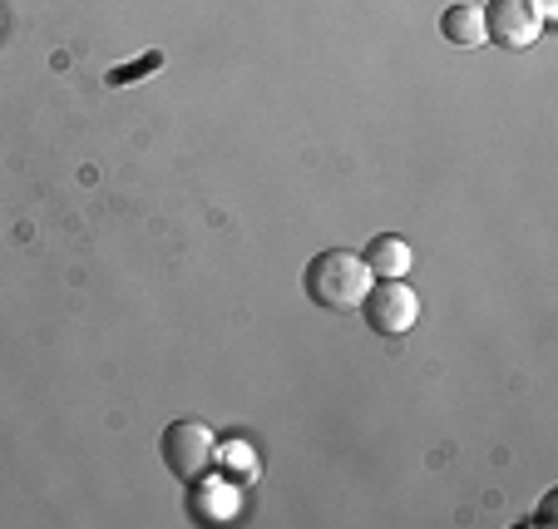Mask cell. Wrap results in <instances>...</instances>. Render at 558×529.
<instances>
[{
	"instance_id": "obj_1",
	"label": "cell",
	"mask_w": 558,
	"mask_h": 529,
	"mask_svg": "<svg viewBox=\"0 0 558 529\" xmlns=\"http://www.w3.org/2000/svg\"><path fill=\"white\" fill-rule=\"evenodd\" d=\"M306 282V297H312L322 312H361V302H366L371 292V267L361 263V253H351V248H327V253H316L312 263H306L302 273Z\"/></svg>"
},
{
	"instance_id": "obj_2",
	"label": "cell",
	"mask_w": 558,
	"mask_h": 529,
	"mask_svg": "<svg viewBox=\"0 0 558 529\" xmlns=\"http://www.w3.org/2000/svg\"><path fill=\"white\" fill-rule=\"evenodd\" d=\"M361 317L380 337H405L421 322V292L405 277H380V282H371L366 302H361Z\"/></svg>"
},
{
	"instance_id": "obj_3",
	"label": "cell",
	"mask_w": 558,
	"mask_h": 529,
	"mask_svg": "<svg viewBox=\"0 0 558 529\" xmlns=\"http://www.w3.org/2000/svg\"><path fill=\"white\" fill-rule=\"evenodd\" d=\"M213 445H218V435H213L203 421H173V425H163L158 450H163V466L189 485V480H198L203 470H213Z\"/></svg>"
},
{
	"instance_id": "obj_4",
	"label": "cell",
	"mask_w": 558,
	"mask_h": 529,
	"mask_svg": "<svg viewBox=\"0 0 558 529\" xmlns=\"http://www.w3.org/2000/svg\"><path fill=\"white\" fill-rule=\"evenodd\" d=\"M189 515L198 525H232L243 515V485L232 476H208L203 470L198 480H189Z\"/></svg>"
},
{
	"instance_id": "obj_5",
	"label": "cell",
	"mask_w": 558,
	"mask_h": 529,
	"mask_svg": "<svg viewBox=\"0 0 558 529\" xmlns=\"http://www.w3.org/2000/svg\"><path fill=\"white\" fill-rule=\"evenodd\" d=\"M538 31H544V21L534 15L529 0H489L485 5V35L505 50H529L538 40Z\"/></svg>"
},
{
	"instance_id": "obj_6",
	"label": "cell",
	"mask_w": 558,
	"mask_h": 529,
	"mask_svg": "<svg viewBox=\"0 0 558 529\" xmlns=\"http://www.w3.org/2000/svg\"><path fill=\"white\" fill-rule=\"evenodd\" d=\"M440 35H445L450 45H460V50L489 45V35H485V11H480L474 0H454V5H445V11H440Z\"/></svg>"
},
{
	"instance_id": "obj_7",
	"label": "cell",
	"mask_w": 558,
	"mask_h": 529,
	"mask_svg": "<svg viewBox=\"0 0 558 529\" xmlns=\"http://www.w3.org/2000/svg\"><path fill=\"white\" fill-rule=\"evenodd\" d=\"M213 466H218L222 476H232L238 485H253V480L263 476V456H257V445L247 441V435H228V441L213 445Z\"/></svg>"
},
{
	"instance_id": "obj_8",
	"label": "cell",
	"mask_w": 558,
	"mask_h": 529,
	"mask_svg": "<svg viewBox=\"0 0 558 529\" xmlns=\"http://www.w3.org/2000/svg\"><path fill=\"white\" fill-rule=\"evenodd\" d=\"M361 263L371 267V277H405L411 273V243H405L401 233H376L366 243V253H361Z\"/></svg>"
},
{
	"instance_id": "obj_9",
	"label": "cell",
	"mask_w": 558,
	"mask_h": 529,
	"mask_svg": "<svg viewBox=\"0 0 558 529\" xmlns=\"http://www.w3.org/2000/svg\"><path fill=\"white\" fill-rule=\"evenodd\" d=\"M529 5H534L538 21H554V15H558V0H529Z\"/></svg>"
}]
</instances>
